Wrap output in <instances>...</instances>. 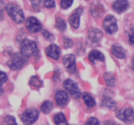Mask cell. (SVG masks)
<instances>
[{"instance_id": "cell-31", "label": "cell", "mask_w": 134, "mask_h": 125, "mask_svg": "<svg viewBox=\"0 0 134 125\" xmlns=\"http://www.w3.org/2000/svg\"><path fill=\"white\" fill-rule=\"evenodd\" d=\"M8 76L4 72L0 70V85L2 86L7 81Z\"/></svg>"}, {"instance_id": "cell-38", "label": "cell", "mask_w": 134, "mask_h": 125, "mask_svg": "<svg viewBox=\"0 0 134 125\" xmlns=\"http://www.w3.org/2000/svg\"><path fill=\"white\" fill-rule=\"evenodd\" d=\"M86 1H89V0H86Z\"/></svg>"}, {"instance_id": "cell-29", "label": "cell", "mask_w": 134, "mask_h": 125, "mask_svg": "<svg viewBox=\"0 0 134 125\" xmlns=\"http://www.w3.org/2000/svg\"><path fill=\"white\" fill-rule=\"evenodd\" d=\"M64 46L65 48H70L73 46V41L68 37H64Z\"/></svg>"}, {"instance_id": "cell-13", "label": "cell", "mask_w": 134, "mask_h": 125, "mask_svg": "<svg viewBox=\"0 0 134 125\" xmlns=\"http://www.w3.org/2000/svg\"><path fill=\"white\" fill-rule=\"evenodd\" d=\"M83 9L79 7L74 11L69 18V23L73 28L78 29L80 26V17L82 14Z\"/></svg>"}, {"instance_id": "cell-17", "label": "cell", "mask_w": 134, "mask_h": 125, "mask_svg": "<svg viewBox=\"0 0 134 125\" xmlns=\"http://www.w3.org/2000/svg\"><path fill=\"white\" fill-rule=\"evenodd\" d=\"M102 105L108 108L111 110H115L117 108V104L115 100H113L110 96H104L102 101Z\"/></svg>"}, {"instance_id": "cell-10", "label": "cell", "mask_w": 134, "mask_h": 125, "mask_svg": "<svg viewBox=\"0 0 134 125\" xmlns=\"http://www.w3.org/2000/svg\"><path fill=\"white\" fill-rule=\"evenodd\" d=\"M69 96L65 91L59 90L56 92L55 95V100L59 107L64 108L66 106L69 102Z\"/></svg>"}, {"instance_id": "cell-23", "label": "cell", "mask_w": 134, "mask_h": 125, "mask_svg": "<svg viewBox=\"0 0 134 125\" xmlns=\"http://www.w3.org/2000/svg\"><path fill=\"white\" fill-rule=\"evenodd\" d=\"M1 125H18L15 118L11 115H6L3 118Z\"/></svg>"}, {"instance_id": "cell-1", "label": "cell", "mask_w": 134, "mask_h": 125, "mask_svg": "<svg viewBox=\"0 0 134 125\" xmlns=\"http://www.w3.org/2000/svg\"><path fill=\"white\" fill-rule=\"evenodd\" d=\"M5 10L8 15L12 18L15 23L18 24L22 23L25 20L24 14L20 7L14 3H9L5 6Z\"/></svg>"}, {"instance_id": "cell-14", "label": "cell", "mask_w": 134, "mask_h": 125, "mask_svg": "<svg viewBox=\"0 0 134 125\" xmlns=\"http://www.w3.org/2000/svg\"><path fill=\"white\" fill-rule=\"evenodd\" d=\"M103 37V33L97 28H92L89 30L88 39L93 44L98 43Z\"/></svg>"}, {"instance_id": "cell-24", "label": "cell", "mask_w": 134, "mask_h": 125, "mask_svg": "<svg viewBox=\"0 0 134 125\" xmlns=\"http://www.w3.org/2000/svg\"><path fill=\"white\" fill-rule=\"evenodd\" d=\"M67 24L64 19L60 17H58L56 20V27L60 31L63 32L66 29Z\"/></svg>"}, {"instance_id": "cell-11", "label": "cell", "mask_w": 134, "mask_h": 125, "mask_svg": "<svg viewBox=\"0 0 134 125\" xmlns=\"http://www.w3.org/2000/svg\"><path fill=\"white\" fill-rule=\"evenodd\" d=\"M45 53L48 57L54 60H58L61 54V49L58 46L52 44L48 46L45 49Z\"/></svg>"}, {"instance_id": "cell-30", "label": "cell", "mask_w": 134, "mask_h": 125, "mask_svg": "<svg viewBox=\"0 0 134 125\" xmlns=\"http://www.w3.org/2000/svg\"><path fill=\"white\" fill-rule=\"evenodd\" d=\"M85 125H100V122L95 117H90L86 122Z\"/></svg>"}, {"instance_id": "cell-3", "label": "cell", "mask_w": 134, "mask_h": 125, "mask_svg": "<svg viewBox=\"0 0 134 125\" xmlns=\"http://www.w3.org/2000/svg\"><path fill=\"white\" fill-rule=\"evenodd\" d=\"M20 50V53L27 58L37 55L39 53V49L36 42L28 39H24L21 42Z\"/></svg>"}, {"instance_id": "cell-26", "label": "cell", "mask_w": 134, "mask_h": 125, "mask_svg": "<svg viewBox=\"0 0 134 125\" xmlns=\"http://www.w3.org/2000/svg\"><path fill=\"white\" fill-rule=\"evenodd\" d=\"M73 3V0H61L60 6L63 9H68L70 7Z\"/></svg>"}, {"instance_id": "cell-2", "label": "cell", "mask_w": 134, "mask_h": 125, "mask_svg": "<svg viewBox=\"0 0 134 125\" xmlns=\"http://www.w3.org/2000/svg\"><path fill=\"white\" fill-rule=\"evenodd\" d=\"M28 58L21 53H13L10 54V59L7 62V65L13 70H19L26 65Z\"/></svg>"}, {"instance_id": "cell-21", "label": "cell", "mask_w": 134, "mask_h": 125, "mask_svg": "<svg viewBox=\"0 0 134 125\" xmlns=\"http://www.w3.org/2000/svg\"><path fill=\"white\" fill-rule=\"evenodd\" d=\"M103 77H104L105 81L107 85L109 86V87H114L115 86V83H116V79H115V76H114V75L112 73H105Z\"/></svg>"}, {"instance_id": "cell-19", "label": "cell", "mask_w": 134, "mask_h": 125, "mask_svg": "<svg viewBox=\"0 0 134 125\" xmlns=\"http://www.w3.org/2000/svg\"><path fill=\"white\" fill-rule=\"evenodd\" d=\"M54 121L56 125H69L65 115L62 113H58L55 115Z\"/></svg>"}, {"instance_id": "cell-36", "label": "cell", "mask_w": 134, "mask_h": 125, "mask_svg": "<svg viewBox=\"0 0 134 125\" xmlns=\"http://www.w3.org/2000/svg\"><path fill=\"white\" fill-rule=\"evenodd\" d=\"M107 122H108V124H107V122H105V125H115V124H114L113 122L111 121H107Z\"/></svg>"}, {"instance_id": "cell-18", "label": "cell", "mask_w": 134, "mask_h": 125, "mask_svg": "<svg viewBox=\"0 0 134 125\" xmlns=\"http://www.w3.org/2000/svg\"><path fill=\"white\" fill-rule=\"evenodd\" d=\"M82 98H83L84 102L86 104V106L88 108H93L96 105V102L93 97L92 95L88 92H85L82 94Z\"/></svg>"}, {"instance_id": "cell-4", "label": "cell", "mask_w": 134, "mask_h": 125, "mask_svg": "<svg viewBox=\"0 0 134 125\" xmlns=\"http://www.w3.org/2000/svg\"><path fill=\"white\" fill-rule=\"evenodd\" d=\"M39 111L34 108H27L24 113L20 115L21 121L26 125H32L38 119Z\"/></svg>"}, {"instance_id": "cell-20", "label": "cell", "mask_w": 134, "mask_h": 125, "mask_svg": "<svg viewBox=\"0 0 134 125\" xmlns=\"http://www.w3.org/2000/svg\"><path fill=\"white\" fill-rule=\"evenodd\" d=\"M54 107L53 103L49 100H46L42 104L41 106L40 109L41 111L43 112L44 114H48L51 112L52 110Z\"/></svg>"}, {"instance_id": "cell-35", "label": "cell", "mask_w": 134, "mask_h": 125, "mask_svg": "<svg viewBox=\"0 0 134 125\" xmlns=\"http://www.w3.org/2000/svg\"><path fill=\"white\" fill-rule=\"evenodd\" d=\"M4 94V90L2 88V86L0 85V96H2Z\"/></svg>"}, {"instance_id": "cell-8", "label": "cell", "mask_w": 134, "mask_h": 125, "mask_svg": "<svg viewBox=\"0 0 134 125\" xmlns=\"http://www.w3.org/2000/svg\"><path fill=\"white\" fill-rule=\"evenodd\" d=\"M63 63L65 70L69 74H73L77 72L76 58L75 55L67 54L63 57Z\"/></svg>"}, {"instance_id": "cell-33", "label": "cell", "mask_w": 134, "mask_h": 125, "mask_svg": "<svg viewBox=\"0 0 134 125\" xmlns=\"http://www.w3.org/2000/svg\"><path fill=\"white\" fill-rule=\"evenodd\" d=\"M44 6L47 9H51L55 7V2L54 0H44Z\"/></svg>"}, {"instance_id": "cell-12", "label": "cell", "mask_w": 134, "mask_h": 125, "mask_svg": "<svg viewBox=\"0 0 134 125\" xmlns=\"http://www.w3.org/2000/svg\"><path fill=\"white\" fill-rule=\"evenodd\" d=\"M130 4L128 0H115L113 3L112 8L118 14L125 12L129 8Z\"/></svg>"}, {"instance_id": "cell-37", "label": "cell", "mask_w": 134, "mask_h": 125, "mask_svg": "<svg viewBox=\"0 0 134 125\" xmlns=\"http://www.w3.org/2000/svg\"><path fill=\"white\" fill-rule=\"evenodd\" d=\"M132 68H133V70H134V55H133V58H132Z\"/></svg>"}, {"instance_id": "cell-34", "label": "cell", "mask_w": 134, "mask_h": 125, "mask_svg": "<svg viewBox=\"0 0 134 125\" xmlns=\"http://www.w3.org/2000/svg\"><path fill=\"white\" fill-rule=\"evenodd\" d=\"M4 8H5V3L3 0H0V20H2L4 18Z\"/></svg>"}, {"instance_id": "cell-9", "label": "cell", "mask_w": 134, "mask_h": 125, "mask_svg": "<svg viewBox=\"0 0 134 125\" xmlns=\"http://www.w3.org/2000/svg\"><path fill=\"white\" fill-rule=\"evenodd\" d=\"M26 27L28 31L32 33H38L41 30L42 23L40 21L34 16H30L26 20Z\"/></svg>"}, {"instance_id": "cell-6", "label": "cell", "mask_w": 134, "mask_h": 125, "mask_svg": "<svg viewBox=\"0 0 134 125\" xmlns=\"http://www.w3.org/2000/svg\"><path fill=\"white\" fill-rule=\"evenodd\" d=\"M103 27L107 34L112 35L116 33L118 30L116 18L112 15L107 16L103 20Z\"/></svg>"}, {"instance_id": "cell-15", "label": "cell", "mask_w": 134, "mask_h": 125, "mask_svg": "<svg viewBox=\"0 0 134 125\" xmlns=\"http://www.w3.org/2000/svg\"><path fill=\"white\" fill-rule=\"evenodd\" d=\"M88 59L90 62L93 64H95L96 61H105V56L103 53L97 49H93L89 53Z\"/></svg>"}, {"instance_id": "cell-32", "label": "cell", "mask_w": 134, "mask_h": 125, "mask_svg": "<svg viewBox=\"0 0 134 125\" xmlns=\"http://www.w3.org/2000/svg\"><path fill=\"white\" fill-rule=\"evenodd\" d=\"M128 39H129V43L130 45L134 46V29L132 28L128 33Z\"/></svg>"}, {"instance_id": "cell-28", "label": "cell", "mask_w": 134, "mask_h": 125, "mask_svg": "<svg viewBox=\"0 0 134 125\" xmlns=\"http://www.w3.org/2000/svg\"><path fill=\"white\" fill-rule=\"evenodd\" d=\"M33 9L35 10H39L43 0H30Z\"/></svg>"}, {"instance_id": "cell-27", "label": "cell", "mask_w": 134, "mask_h": 125, "mask_svg": "<svg viewBox=\"0 0 134 125\" xmlns=\"http://www.w3.org/2000/svg\"><path fill=\"white\" fill-rule=\"evenodd\" d=\"M42 34H43V36H44V39H47L48 41L52 42L54 40V35L51 33H50L49 31H47V30H43L42 31Z\"/></svg>"}, {"instance_id": "cell-25", "label": "cell", "mask_w": 134, "mask_h": 125, "mask_svg": "<svg viewBox=\"0 0 134 125\" xmlns=\"http://www.w3.org/2000/svg\"><path fill=\"white\" fill-rule=\"evenodd\" d=\"M42 83H43V82L37 76H33L30 79V84L32 85L33 87L39 88V87H41Z\"/></svg>"}, {"instance_id": "cell-5", "label": "cell", "mask_w": 134, "mask_h": 125, "mask_svg": "<svg viewBox=\"0 0 134 125\" xmlns=\"http://www.w3.org/2000/svg\"><path fill=\"white\" fill-rule=\"evenodd\" d=\"M63 86L73 98L77 99L81 97V92L75 82L71 79H67L64 82Z\"/></svg>"}, {"instance_id": "cell-16", "label": "cell", "mask_w": 134, "mask_h": 125, "mask_svg": "<svg viewBox=\"0 0 134 125\" xmlns=\"http://www.w3.org/2000/svg\"><path fill=\"white\" fill-rule=\"evenodd\" d=\"M111 53L115 57L118 59H125L126 55V52L124 48L120 46L119 44H115L112 46L111 48Z\"/></svg>"}, {"instance_id": "cell-22", "label": "cell", "mask_w": 134, "mask_h": 125, "mask_svg": "<svg viewBox=\"0 0 134 125\" xmlns=\"http://www.w3.org/2000/svg\"><path fill=\"white\" fill-rule=\"evenodd\" d=\"M92 14L93 16H100L103 12H104V9H103L102 5H99V3H98L97 5H94L92 7Z\"/></svg>"}, {"instance_id": "cell-7", "label": "cell", "mask_w": 134, "mask_h": 125, "mask_svg": "<svg viewBox=\"0 0 134 125\" xmlns=\"http://www.w3.org/2000/svg\"><path fill=\"white\" fill-rule=\"evenodd\" d=\"M116 117L126 124L134 122V110L131 108L121 109L116 112Z\"/></svg>"}]
</instances>
